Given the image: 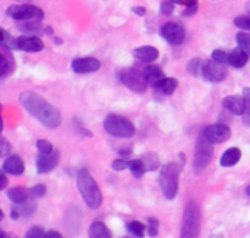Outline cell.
Segmentation results:
<instances>
[{
  "mask_svg": "<svg viewBox=\"0 0 250 238\" xmlns=\"http://www.w3.org/2000/svg\"><path fill=\"white\" fill-rule=\"evenodd\" d=\"M6 186H7V177H6V173L1 171V174H0V190H4Z\"/></svg>",
  "mask_w": 250,
  "mask_h": 238,
  "instance_id": "46",
  "label": "cell"
},
{
  "mask_svg": "<svg viewBox=\"0 0 250 238\" xmlns=\"http://www.w3.org/2000/svg\"><path fill=\"white\" fill-rule=\"evenodd\" d=\"M15 70V60L7 50H1L0 53V78H7Z\"/></svg>",
  "mask_w": 250,
  "mask_h": 238,
  "instance_id": "20",
  "label": "cell"
},
{
  "mask_svg": "<svg viewBox=\"0 0 250 238\" xmlns=\"http://www.w3.org/2000/svg\"><path fill=\"white\" fill-rule=\"evenodd\" d=\"M177 80L174 79V78H164L154 89H157L160 94H163V95H171L174 91H176V88H177Z\"/></svg>",
  "mask_w": 250,
  "mask_h": 238,
  "instance_id": "24",
  "label": "cell"
},
{
  "mask_svg": "<svg viewBox=\"0 0 250 238\" xmlns=\"http://www.w3.org/2000/svg\"><path fill=\"white\" fill-rule=\"evenodd\" d=\"M234 25L243 31H250V15H243V16H237L234 19Z\"/></svg>",
  "mask_w": 250,
  "mask_h": 238,
  "instance_id": "35",
  "label": "cell"
},
{
  "mask_svg": "<svg viewBox=\"0 0 250 238\" xmlns=\"http://www.w3.org/2000/svg\"><path fill=\"white\" fill-rule=\"evenodd\" d=\"M16 1H23V0H16Z\"/></svg>",
  "mask_w": 250,
  "mask_h": 238,
  "instance_id": "51",
  "label": "cell"
},
{
  "mask_svg": "<svg viewBox=\"0 0 250 238\" xmlns=\"http://www.w3.org/2000/svg\"><path fill=\"white\" fill-rule=\"evenodd\" d=\"M6 15L15 20H42L44 12L32 4H15L7 7Z\"/></svg>",
  "mask_w": 250,
  "mask_h": 238,
  "instance_id": "8",
  "label": "cell"
},
{
  "mask_svg": "<svg viewBox=\"0 0 250 238\" xmlns=\"http://www.w3.org/2000/svg\"><path fill=\"white\" fill-rule=\"evenodd\" d=\"M89 238H111V231L103 222H94L89 227Z\"/></svg>",
  "mask_w": 250,
  "mask_h": 238,
  "instance_id": "25",
  "label": "cell"
},
{
  "mask_svg": "<svg viewBox=\"0 0 250 238\" xmlns=\"http://www.w3.org/2000/svg\"><path fill=\"white\" fill-rule=\"evenodd\" d=\"M229 75L227 66L217 63L215 60H205L204 67H202V78L208 82H223Z\"/></svg>",
  "mask_w": 250,
  "mask_h": 238,
  "instance_id": "9",
  "label": "cell"
},
{
  "mask_svg": "<svg viewBox=\"0 0 250 238\" xmlns=\"http://www.w3.org/2000/svg\"><path fill=\"white\" fill-rule=\"evenodd\" d=\"M44 234H45V231H44L41 227H32V228L26 233L25 238H44Z\"/></svg>",
  "mask_w": 250,
  "mask_h": 238,
  "instance_id": "40",
  "label": "cell"
},
{
  "mask_svg": "<svg viewBox=\"0 0 250 238\" xmlns=\"http://www.w3.org/2000/svg\"><path fill=\"white\" fill-rule=\"evenodd\" d=\"M76 184H78V190H79L83 202L88 205V208L98 209L103 203V195H101V190H100L97 181L92 178V176L89 174L88 170L82 168L78 173Z\"/></svg>",
  "mask_w": 250,
  "mask_h": 238,
  "instance_id": "2",
  "label": "cell"
},
{
  "mask_svg": "<svg viewBox=\"0 0 250 238\" xmlns=\"http://www.w3.org/2000/svg\"><path fill=\"white\" fill-rule=\"evenodd\" d=\"M212 60H215L217 63H221V64H230V54L223 51V50H215L212 53Z\"/></svg>",
  "mask_w": 250,
  "mask_h": 238,
  "instance_id": "33",
  "label": "cell"
},
{
  "mask_svg": "<svg viewBox=\"0 0 250 238\" xmlns=\"http://www.w3.org/2000/svg\"><path fill=\"white\" fill-rule=\"evenodd\" d=\"M0 45H1V50H7V51H12V50L18 48L16 40L3 28L0 29Z\"/></svg>",
  "mask_w": 250,
  "mask_h": 238,
  "instance_id": "26",
  "label": "cell"
},
{
  "mask_svg": "<svg viewBox=\"0 0 250 238\" xmlns=\"http://www.w3.org/2000/svg\"><path fill=\"white\" fill-rule=\"evenodd\" d=\"M101 63L100 60L94 59V57H81V59H75L72 61V70L75 73H91V72H97L100 69Z\"/></svg>",
  "mask_w": 250,
  "mask_h": 238,
  "instance_id": "12",
  "label": "cell"
},
{
  "mask_svg": "<svg viewBox=\"0 0 250 238\" xmlns=\"http://www.w3.org/2000/svg\"><path fill=\"white\" fill-rule=\"evenodd\" d=\"M129 170L133 174V177H136V178L144 177V174L148 171L146 165H145V162L142 159H130L129 161Z\"/></svg>",
  "mask_w": 250,
  "mask_h": 238,
  "instance_id": "28",
  "label": "cell"
},
{
  "mask_svg": "<svg viewBox=\"0 0 250 238\" xmlns=\"http://www.w3.org/2000/svg\"><path fill=\"white\" fill-rule=\"evenodd\" d=\"M246 193H248V195L250 196V186H248V189H246Z\"/></svg>",
  "mask_w": 250,
  "mask_h": 238,
  "instance_id": "50",
  "label": "cell"
},
{
  "mask_svg": "<svg viewBox=\"0 0 250 238\" xmlns=\"http://www.w3.org/2000/svg\"><path fill=\"white\" fill-rule=\"evenodd\" d=\"M44 238H63V236L57 231H47L44 234Z\"/></svg>",
  "mask_w": 250,
  "mask_h": 238,
  "instance_id": "47",
  "label": "cell"
},
{
  "mask_svg": "<svg viewBox=\"0 0 250 238\" xmlns=\"http://www.w3.org/2000/svg\"><path fill=\"white\" fill-rule=\"evenodd\" d=\"M161 35L171 45H180L186 38V31L182 25L176 22H168L161 28Z\"/></svg>",
  "mask_w": 250,
  "mask_h": 238,
  "instance_id": "11",
  "label": "cell"
},
{
  "mask_svg": "<svg viewBox=\"0 0 250 238\" xmlns=\"http://www.w3.org/2000/svg\"><path fill=\"white\" fill-rule=\"evenodd\" d=\"M144 73H145V78H146L148 85L152 86V88H155V86L166 78L163 69H161L160 66H157V64L146 66V67L144 69Z\"/></svg>",
  "mask_w": 250,
  "mask_h": 238,
  "instance_id": "19",
  "label": "cell"
},
{
  "mask_svg": "<svg viewBox=\"0 0 250 238\" xmlns=\"http://www.w3.org/2000/svg\"><path fill=\"white\" fill-rule=\"evenodd\" d=\"M236 40H237V44H239V47H242L245 51L250 53V34L248 32V31L239 32Z\"/></svg>",
  "mask_w": 250,
  "mask_h": 238,
  "instance_id": "32",
  "label": "cell"
},
{
  "mask_svg": "<svg viewBox=\"0 0 250 238\" xmlns=\"http://www.w3.org/2000/svg\"><path fill=\"white\" fill-rule=\"evenodd\" d=\"M202 135L212 143H223L226 140L230 139L231 136V130L227 124H223V123H217V124H211L208 127L204 129Z\"/></svg>",
  "mask_w": 250,
  "mask_h": 238,
  "instance_id": "10",
  "label": "cell"
},
{
  "mask_svg": "<svg viewBox=\"0 0 250 238\" xmlns=\"http://www.w3.org/2000/svg\"><path fill=\"white\" fill-rule=\"evenodd\" d=\"M132 12L139 15V16H145L146 15V9L144 6H135V7H132Z\"/></svg>",
  "mask_w": 250,
  "mask_h": 238,
  "instance_id": "45",
  "label": "cell"
},
{
  "mask_svg": "<svg viewBox=\"0 0 250 238\" xmlns=\"http://www.w3.org/2000/svg\"><path fill=\"white\" fill-rule=\"evenodd\" d=\"M243 98H245V104H246V111H245V124L250 126V88H245L243 89Z\"/></svg>",
  "mask_w": 250,
  "mask_h": 238,
  "instance_id": "34",
  "label": "cell"
},
{
  "mask_svg": "<svg viewBox=\"0 0 250 238\" xmlns=\"http://www.w3.org/2000/svg\"><path fill=\"white\" fill-rule=\"evenodd\" d=\"M1 171L12 176H21L25 171V164L19 155H9L1 165Z\"/></svg>",
  "mask_w": 250,
  "mask_h": 238,
  "instance_id": "16",
  "label": "cell"
},
{
  "mask_svg": "<svg viewBox=\"0 0 250 238\" xmlns=\"http://www.w3.org/2000/svg\"><path fill=\"white\" fill-rule=\"evenodd\" d=\"M111 167H113V170H114V171H125L126 168H129V161L119 158V159L113 161Z\"/></svg>",
  "mask_w": 250,
  "mask_h": 238,
  "instance_id": "41",
  "label": "cell"
},
{
  "mask_svg": "<svg viewBox=\"0 0 250 238\" xmlns=\"http://www.w3.org/2000/svg\"><path fill=\"white\" fill-rule=\"evenodd\" d=\"M240 158H242V151L239 148H230L223 154L220 164L223 167H234L236 164H239Z\"/></svg>",
  "mask_w": 250,
  "mask_h": 238,
  "instance_id": "22",
  "label": "cell"
},
{
  "mask_svg": "<svg viewBox=\"0 0 250 238\" xmlns=\"http://www.w3.org/2000/svg\"><path fill=\"white\" fill-rule=\"evenodd\" d=\"M198 10V4H193V6H188L186 10L183 12V16H190V15H195Z\"/></svg>",
  "mask_w": 250,
  "mask_h": 238,
  "instance_id": "44",
  "label": "cell"
},
{
  "mask_svg": "<svg viewBox=\"0 0 250 238\" xmlns=\"http://www.w3.org/2000/svg\"><path fill=\"white\" fill-rule=\"evenodd\" d=\"M249 61V53L245 51L242 47H236L231 53H230V66L240 69L243 66H246Z\"/></svg>",
  "mask_w": 250,
  "mask_h": 238,
  "instance_id": "21",
  "label": "cell"
},
{
  "mask_svg": "<svg viewBox=\"0 0 250 238\" xmlns=\"http://www.w3.org/2000/svg\"><path fill=\"white\" fill-rule=\"evenodd\" d=\"M223 107L234 116H243L246 111L245 98L240 95H230L223 99Z\"/></svg>",
  "mask_w": 250,
  "mask_h": 238,
  "instance_id": "15",
  "label": "cell"
},
{
  "mask_svg": "<svg viewBox=\"0 0 250 238\" xmlns=\"http://www.w3.org/2000/svg\"><path fill=\"white\" fill-rule=\"evenodd\" d=\"M0 143H1V149H0V154H1V155H7V154H9V151L12 149V146L9 145V142H7V140H6L4 138H1Z\"/></svg>",
  "mask_w": 250,
  "mask_h": 238,
  "instance_id": "42",
  "label": "cell"
},
{
  "mask_svg": "<svg viewBox=\"0 0 250 238\" xmlns=\"http://www.w3.org/2000/svg\"><path fill=\"white\" fill-rule=\"evenodd\" d=\"M133 56L144 63H154L160 57V51L152 45H142L133 50Z\"/></svg>",
  "mask_w": 250,
  "mask_h": 238,
  "instance_id": "18",
  "label": "cell"
},
{
  "mask_svg": "<svg viewBox=\"0 0 250 238\" xmlns=\"http://www.w3.org/2000/svg\"><path fill=\"white\" fill-rule=\"evenodd\" d=\"M179 178H180V167L176 162H168L161 167L160 171V187L163 195L173 200L179 192Z\"/></svg>",
  "mask_w": 250,
  "mask_h": 238,
  "instance_id": "3",
  "label": "cell"
},
{
  "mask_svg": "<svg viewBox=\"0 0 250 238\" xmlns=\"http://www.w3.org/2000/svg\"><path fill=\"white\" fill-rule=\"evenodd\" d=\"M37 149H38V152L42 154V155L51 154V152L54 151V149H53V145H51L48 140H44V139H40V140L37 142Z\"/></svg>",
  "mask_w": 250,
  "mask_h": 238,
  "instance_id": "37",
  "label": "cell"
},
{
  "mask_svg": "<svg viewBox=\"0 0 250 238\" xmlns=\"http://www.w3.org/2000/svg\"><path fill=\"white\" fill-rule=\"evenodd\" d=\"M59 164V152L57 151H53L51 154H47V155H42L40 154L37 157V171L38 174H45V173H50L53 171Z\"/></svg>",
  "mask_w": 250,
  "mask_h": 238,
  "instance_id": "13",
  "label": "cell"
},
{
  "mask_svg": "<svg viewBox=\"0 0 250 238\" xmlns=\"http://www.w3.org/2000/svg\"><path fill=\"white\" fill-rule=\"evenodd\" d=\"M7 198L13 203H23V202H26L31 198V192H29V189H25V187L18 186V187H12L7 192Z\"/></svg>",
  "mask_w": 250,
  "mask_h": 238,
  "instance_id": "23",
  "label": "cell"
},
{
  "mask_svg": "<svg viewBox=\"0 0 250 238\" xmlns=\"http://www.w3.org/2000/svg\"><path fill=\"white\" fill-rule=\"evenodd\" d=\"M16 44H18V50L28 51V53H38L44 48V42L41 41V38H38L35 35L19 37L16 40Z\"/></svg>",
  "mask_w": 250,
  "mask_h": 238,
  "instance_id": "14",
  "label": "cell"
},
{
  "mask_svg": "<svg viewBox=\"0 0 250 238\" xmlns=\"http://www.w3.org/2000/svg\"><path fill=\"white\" fill-rule=\"evenodd\" d=\"M120 154H122L123 157L130 155V154H132V149H130V148H127V149H122V151H120Z\"/></svg>",
  "mask_w": 250,
  "mask_h": 238,
  "instance_id": "48",
  "label": "cell"
},
{
  "mask_svg": "<svg viewBox=\"0 0 250 238\" xmlns=\"http://www.w3.org/2000/svg\"><path fill=\"white\" fill-rule=\"evenodd\" d=\"M148 236L152 237H157L158 236V231H160V222L157 218H149L148 219Z\"/></svg>",
  "mask_w": 250,
  "mask_h": 238,
  "instance_id": "36",
  "label": "cell"
},
{
  "mask_svg": "<svg viewBox=\"0 0 250 238\" xmlns=\"http://www.w3.org/2000/svg\"><path fill=\"white\" fill-rule=\"evenodd\" d=\"M174 10V3L171 0H164L160 4V13L161 15H171Z\"/></svg>",
  "mask_w": 250,
  "mask_h": 238,
  "instance_id": "38",
  "label": "cell"
},
{
  "mask_svg": "<svg viewBox=\"0 0 250 238\" xmlns=\"http://www.w3.org/2000/svg\"><path fill=\"white\" fill-rule=\"evenodd\" d=\"M127 230H129V233H132L135 237L142 238L145 236L146 227H145L142 222H139V221H130V222L127 224Z\"/></svg>",
  "mask_w": 250,
  "mask_h": 238,
  "instance_id": "30",
  "label": "cell"
},
{
  "mask_svg": "<svg viewBox=\"0 0 250 238\" xmlns=\"http://www.w3.org/2000/svg\"><path fill=\"white\" fill-rule=\"evenodd\" d=\"M212 155H214L212 143L204 135H201V138L196 142L195 158H193V170L196 174L202 173L209 165V162L212 161Z\"/></svg>",
  "mask_w": 250,
  "mask_h": 238,
  "instance_id": "6",
  "label": "cell"
},
{
  "mask_svg": "<svg viewBox=\"0 0 250 238\" xmlns=\"http://www.w3.org/2000/svg\"><path fill=\"white\" fill-rule=\"evenodd\" d=\"M29 192H31V198H42L47 193V189L44 184H37L32 189H29Z\"/></svg>",
  "mask_w": 250,
  "mask_h": 238,
  "instance_id": "39",
  "label": "cell"
},
{
  "mask_svg": "<svg viewBox=\"0 0 250 238\" xmlns=\"http://www.w3.org/2000/svg\"><path fill=\"white\" fill-rule=\"evenodd\" d=\"M120 78V82L127 86L129 89H132L133 92H145L146 88L149 86L148 82H146V78H145V73L144 70H136V69H123L119 75Z\"/></svg>",
  "mask_w": 250,
  "mask_h": 238,
  "instance_id": "7",
  "label": "cell"
},
{
  "mask_svg": "<svg viewBox=\"0 0 250 238\" xmlns=\"http://www.w3.org/2000/svg\"><path fill=\"white\" fill-rule=\"evenodd\" d=\"M246 9H248V12H249V13H250V1H249V3H248V4H246Z\"/></svg>",
  "mask_w": 250,
  "mask_h": 238,
  "instance_id": "49",
  "label": "cell"
},
{
  "mask_svg": "<svg viewBox=\"0 0 250 238\" xmlns=\"http://www.w3.org/2000/svg\"><path fill=\"white\" fill-rule=\"evenodd\" d=\"M142 161L145 162L146 165V170L148 171H154L160 167V161H158V157L155 154H148L142 158Z\"/></svg>",
  "mask_w": 250,
  "mask_h": 238,
  "instance_id": "31",
  "label": "cell"
},
{
  "mask_svg": "<svg viewBox=\"0 0 250 238\" xmlns=\"http://www.w3.org/2000/svg\"><path fill=\"white\" fill-rule=\"evenodd\" d=\"M201 233V209L196 202L190 200L183 214L180 238H198Z\"/></svg>",
  "mask_w": 250,
  "mask_h": 238,
  "instance_id": "4",
  "label": "cell"
},
{
  "mask_svg": "<svg viewBox=\"0 0 250 238\" xmlns=\"http://www.w3.org/2000/svg\"><path fill=\"white\" fill-rule=\"evenodd\" d=\"M174 4H183V6H193V4H198V0H171Z\"/></svg>",
  "mask_w": 250,
  "mask_h": 238,
  "instance_id": "43",
  "label": "cell"
},
{
  "mask_svg": "<svg viewBox=\"0 0 250 238\" xmlns=\"http://www.w3.org/2000/svg\"><path fill=\"white\" fill-rule=\"evenodd\" d=\"M37 211V203L26 200L23 203H15L10 209V218L12 219H21V218H29Z\"/></svg>",
  "mask_w": 250,
  "mask_h": 238,
  "instance_id": "17",
  "label": "cell"
},
{
  "mask_svg": "<svg viewBox=\"0 0 250 238\" xmlns=\"http://www.w3.org/2000/svg\"><path fill=\"white\" fill-rule=\"evenodd\" d=\"M19 102L32 117L40 120L45 127L56 129L62 124L60 111L50 102H47L41 95L31 91H25L19 95Z\"/></svg>",
  "mask_w": 250,
  "mask_h": 238,
  "instance_id": "1",
  "label": "cell"
},
{
  "mask_svg": "<svg viewBox=\"0 0 250 238\" xmlns=\"http://www.w3.org/2000/svg\"><path fill=\"white\" fill-rule=\"evenodd\" d=\"M204 63H205V60H202V59H199V57H196V59H192L189 63H188V66H186V69L193 75V76H199V75H202V67H204Z\"/></svg>",
  "mask_w": 250,
  "mask_h": 238,
  "instance_id": "29",
  "label": "cell"
},
{
  "mask_svg": "<svg viewBox=\"0 0 250 238\" xmlns=\"http://www.w3.org/2000/svg\"><path fill=\"white\" fill-rule=\"evenodd\" d=\"M18 29L25 32V34H38L41 31V22L40 20H19L18 22Z\"/></svg>",
  "mask_w": 250,
  "mask_h": 238,
  "instance_id": "27",
  "label": "cell"
},
{
  "mask_svg": "<svg viewBox=\"0 0 250 238\" xmlns=\"http://www.w3.org/2000/svg\"><path fill=\"white\" fill-rule=\"evenodd\" d=\"M104 129L108 135L114 138H133L136 133L133 123L129 119L117 114L107 116V119L104 120Z\"/></svg>",
  "mask_w": 250,
  "mask_h": 238,
  "instance_id": "5",
  "label": "cell"
}]
</instances>
